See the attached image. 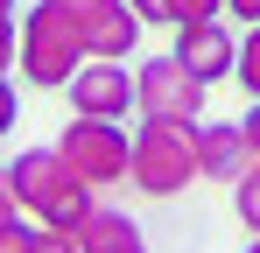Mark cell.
<instances>
[{"mask_svg": "<svg viewBox=\"0 0 260 253\" xmlns=\"http://www.w3.org/2000/svg\"><path fill=\"white\" fill-rule=\"evenodd\" d=\"M7 176H14V197H21V218H36L43 232H78L91 218V197L85 183L71 176V162L56 155V148H21L14 162H7Z\"/></svg>", "mask_w": 260, "mask_h": 253, "instance_id": "cell-1", "label": "cell"}, {"mask_svg": "<svg viewBox=\"0 0 260 253\" xmlns=\"http://www.w3.org/2000/svg\"><path fill=\"white\" fill-rule=\"evenodd\" d=\"M204 176L197 162V120H141L134 126V190L169 204Z\"/></svg>", "mask_w": 260, "mask_h": 253, "instance_id": "cell-2", "label": "cell"}, {"mask_svg": "<svg viewBox=\"0 0 260 253\" xmlns=\"http://www.w3.org/2000/svg\"><path fill=\"white\" fill-rule=\"evenodd\" d=\"M14 36H21V56H14V71L36 84V91H71V78L91 64V49L78 42V28L49 7V0H36L21 21H14Z\"/></svg>", "mask_w": 260, "mask_h": 253, "instance_id": "cell-3", "label": "cell"}, {"mask_svg": "<svg viewBox=\"0 0 260 253\" xmlns=\"http://www.w3.org/2000/svg\"><path fill=\"white\" fill-rule=\"evenodd\" d=\"M56 155L71 162V176L85 183L91 197L134 183V134H120V120H78L71 113V126L56 134Z\"/></svg>", "mask_w": 260, "mask_h": 253, "instance_id": "cell-4", "label": "cell"}, {"mask_svg": "<svg viewBox=\"0 0 260 253\" xmlns=\"http://www.w3.org/2000/svg\"><path fill=\"white\" fill-rule=\"evenodd\" d=\"M71 28H78V42H85L91 56H106V64H127L134 42H141V14H134L127 0H49Z\"/></svg>", "mask_w": 260, "mask_h": 253, "instance_id": "cell-5", "label": "cell"}, {"mask_svg": "<svg viewBox=\"0 0 260 253\" xmlns=\"http://www.w3.org/2000/svg\"><path fill=\"white\" fill-rule=\"evenodd\" d=\"M204 91H211V84L190 78L176 56H148V64L134 71V106H141V120H197V113H204Z\"/></svg>", "mask_w": 260, "mask_h": 253, "instance_id": "cell-6", "label": "cell"}, {"mask_svg": "<svg viewBox=\"0 0 260 253\" xmlns=\"http://www.w3.org/2000/svg\"><path fill=\"white\" fill-rule=\"evenodd\" d=\"M63 99L78 106V120H127V113H141L134 106V71L127 64H106V56H91L85 71L71 78Z\"/></svg>", "mask_w": 260, "mask_h": 253, "instance_id": "cell-7", "label": "cell"}, {"mask_svg": "<svg viewBox=\"0 0 260 253\" xmlns=\"http://www.w3.org/2000/svg\"><path fill=\"white\" fill-rule=\"evenodd\" d=\"M176 64L190 71V78L204 84H225L232 71H239V36L225 28V21H190V28H176Z\"/></svg>", "mask_w": 260, "mask_h": 253, "instance_id": "cell-8", "label": "cell"}, {"mask_svg": "<svg viewBox=\"0 0 260 253\" xmlns=\"http://www.w3.org/2000/svg\"><path fill=\"white\" fill-rule=\"evenodd\" d=\"M197 162H204V183H225V190H239L246 176H253V141H246V126L239 120H204L197 126Z\"/></svg>", "mask_w": 260, "mask_h": 253, "instance_id": "cell-9", "label": "cell"}, {"mask_svg": "<svg viewBox=\"0 0 260 253\" xmlns=\"http://www.w3.org/2000/svg\"><path fill=\"white\" fill-rule=\"evenodd\" d=\"M78 253H148V239L120 204H91V218L78 225Z\"/></svg>", "mask_w": 260, "mask_h": 253, "instance_id": "cell-10", "label": "cell"}, {"mask_svg": "<svg viewBox=\"0 0 260 253\" xmlns=\"http://www.w3.org/2000/svg\"><path fill=\"white\" fill-rule=\"evenodd\" d=\"M232 78H239V91H246V99H260V28H246V36H239V71H232Z\"/></svg>", "mask_w": 260, "mask_h": 253, "instance_id": "cell-11", "label": "cell"}, {"mask_svg": "<svg viewBox=\"0 0 260 253\" xmlns=\"http://www.w3.org/2000/svg\"><path fill=\"white\" fill-rule=\"evenodd\" d=\"M232 211H239V225H246V232L260 239V176H246V183L232 190Z\"/></svg>", "mask_w": 260, "mask_h": 253, "instance_id": "cell-12", "label": "cell"}, {"mask_svg": "<svg viewBox=\"0 0 260 253\" xmlns=\"http://www.w3.org/2000/svg\"><path fill=\"white\" fill-rule=\"evenodd\" d=\"M36 232H43L36 218H7L0 225V253H36Z\"/></svg>", "mask_w": 260, "mask_h": 253, "instance_id": "cell-13", "label": "cell"}, {"mask_svg": "<svg viewBox=\"0 0 260 253\" xmlns=\"http://www.w3.org/2000/svg\"><path fill=\"white\" fill-rule=\"evenodd\" d=\"M169 14H176V28H190V21H218L225 0H169Z\"/></svg>", "mask_w": 260, "mask_h": 253, "instance_id": "cell-14", "label": "cell"}, {"mask_svg": "<svg viewBox=\"0 0 260 253\" xmlns=\"http://www.w3.org/2000/svg\"><path fill=\"white\" fill-rule=\"evenodd\" d=\"M134 14H141V28H176V14H169V0H127Z\"/></svg>", "mask_w": 260, "mask_h": 253, "instance_id": "cell-15", "label": "cell"}, {"mask_svg": "<svg viewBox=\"0 0 260 253\" xmlns=\"http://www.w3.org/2000/svg\"><path fill=\"white\" fill-rule=\"evenodd\" d=\"M14 120H21V91H14V78H0V141L14 134Z\"/></svg>", "mask_w": 260, "mask_h": 253, "instance_id": "cell-16", "label": "cell"}, {"mask_svg": "<svg viewBox=\"0 0 260 253\" xmlns=\"http://www.w3.org/2000/svg\"><path fill=\"white\" fill-rule=\"evenodd\" d=\"M7 218H21V197H14V176H7V162H0V225Z\"/></svg>", "mask_w": 260, "mask_h": 253, "instance_id": "cell-17", "label": "cell"}, {"mask_svg": "<svg viewBox=\"0 0 260 253\" xmlns=\"http://www.w3.org/2000/svg\"><path fill=\"white\" fill-rule=\"evenodd\" d=\"M36 253H78V232H36Z\"/></svg>", "mask_w": 260, "mask_h": 253, "instance_id": "cell-18", "label": "cell"}, {"mask_svg": "<svg viewBox=\"0 0 260 253\" xmlns=\"http://www.w3.org/2000/svg\"><path fill=\"white\" fill-rule=\"evenodd\" d=\"M225 14H232L239 28H260V0H225Z\"/></svg>", "mask_w": 260, "mask_h": 253, "instance_id": "cell-19", "label": "cell"}, {"mask_svg": "<svg viewBox=\"0 0 260 253\" xmlns=\"http://www.w3.org/2000/svg\"><path fill=\"white\" fill-rule=\"evenodd\" d=\"M14 56H21V36H14V28H0V78L14 71Z\"/></svg>", "mask_w": 260, "mask_h": 253, "instance_id": "cell-20", "label": "cell"}, {"mask_svg": "<svg viewBox=\"0 0 260 253\" xmlns=\"http://www.w3.org/2000/svg\"><path fill=\"white\" fill-rule=\"evenodd\" d=\"M239 126H246V141H253V155H260V99L246 106V120H239Z\"/></svg>", "mask_w": 260, "mask_h": 253, "instance_id": "cell-21", "label": "cell"}, {"mask_svg": "<svg viewBox=\"0 0 260 253\" xmlns=\"http://www.w3.org/2000/svg\"><path fill=\"white\" fill-rule=\"evenodd\" d=\"M14 21H21V14H14V0H0V28H14Z\"/></svg>", "mask_w": 260, "mask_h": 253, "instance_id": "cell-22", "label": "cell"}, {"mask_svg": "<svg viewBox=\"0 0 260 253\" xmlns=\"http://www.w3.org/2000/svg\"><path fill=\"white\" fill-rule=\"evenodd\" d=\"M246 253H260V239H253V246H246Z\"/></svg>", "mask_w": 260, "mask_h": 253, "instance_id": "cell-23", "label": "cell"}, {"mask_svg": "<svg viewBox=\"0 0 260 253\" xmlns=\"http://www.w3.org/2000/svg\"><path fill=\"white\" fill-rule=\"evenodd\" d=\"M253 176H260V162H253Z\"/></svg>", "mask_w": 260, "mask_h": 253, "instance_id": "cell-24", "label": "cell"}]
</instances>
